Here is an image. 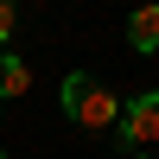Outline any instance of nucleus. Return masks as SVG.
Returning a JSON list of instances; mask_svg holds the SVG:
<instances>
[{"label":"nucleus","mask_w":159,"mask_h":159,"mask_svg":"<svg viewBox=\"0 0 159 159\" xmlns=\"http://www.w3.org/2000/svg\"><path fill=\"white\" fill-rule=\"evenodd\" d=\"M64 115H70L76 127H89V134H108V127L121 121V96H115L102 76L70 70V76H64Z\"/></svg>","instance_id":"f257e3e1"},{"label":"nucleus","mask_w":159,"mask_h":159,"mask_svg":"<svg viewBox=\"0 0 159 159\" xmlns=\"http://www.w3.org/2000/svg\"><path fill=\"white\" fill-rule=\"evenodd\" d=\"M121 140H127V153L134 147H159V89H147V96H134V102H121Z\"/></svg>","instance_id":"f03ea898"},{"label":"nucleus","mask_w":159,"mask_h":159,"mask_svg":"<svg viewBox=\"0 0 159 159\" xmlns=\"http://www.w3.org/2000/svg\"><path fill=\"white\" fill-rule=\"evenodd\" d=\"M25 89H32V70H25L13 51H0V102H19Z\"/></svg>","instance_id":"7ed1b4c3"},{"label":"nucleus","mask_w":159,"mask_h":159,"mask_svg":"<svg viewBox=\"0 0 159 159\" xmlns=\"http://www.w3.org/2000/svg\"><path fill=\"white\" fill-rule=\"evenodd\" d=\"M127 45L134 51H159V7H140L127 19Z\"/></svg>","instance_id":"20e7f679"},{"label":"nucleus","mask_w":159,"mask_h":159,"mask_svg":"<svg viewBox=\"0 0 159 159\" xmlns=\"http://www.w3.org/2000/svg\"><path fill=\"white\" fill-rule=\"evenodd\" d=\"M13 25H19V13H13L7 0H0V45H7V38H13Z\"/></svg>","instance_id":"39448f33"},{"label":"nucleus","mask_w":159,"mask_h":159,"mask_svg":"<svg viewBox=\"0 0 159 159\" xmlns=\"http://www.w3.org/2000/svg\"><path fill=\"white\" fill-rule=\"evenodd\" d=\"M134 159H147V153H134Z\"/></svg>","instance_id":"423d86ee"},{"label":"nucleus","mask_w":159,"mask_h":159,"mask_svg":"<svg viewBox=\"0 0 159 159\" xmlns=\"http://www.w3.org/2000/svg\"><path fill=\"white\" fill-rule=\"evenodd\" d=\"M0 159H7V153H0Z\"/></svg>","instance_id":"0eeeda50"}]
</instances>
